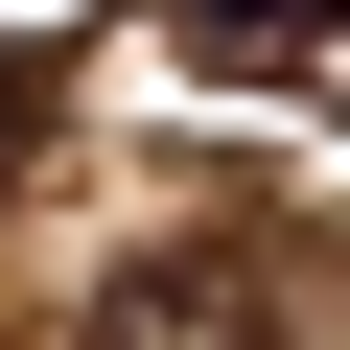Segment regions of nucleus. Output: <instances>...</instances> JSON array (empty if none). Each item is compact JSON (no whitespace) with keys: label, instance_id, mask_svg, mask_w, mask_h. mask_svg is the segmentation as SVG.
Masks as SVG:
<instances>
[{"label":"nucleus","instance_id":"1","mask_svg":"<svg viewBox=\"0 0 350 350\" xmlns=\"http://www.w3.org/2000/svg\"><path fill=\"white\" fill-rule=\"evenodd\" d=\"M211 24H257V47H280V24H350V0H211Z\"/></svg>","mask_w":350,"mask_h":350}]
</instances>
